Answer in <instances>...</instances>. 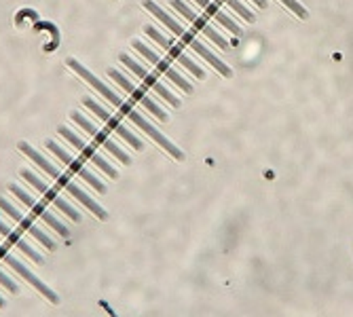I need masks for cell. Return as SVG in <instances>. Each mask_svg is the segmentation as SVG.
I'll list each match as a JSON object with an SVG mask.
<instances>
[{
    "label": "cell",
    "mask_w": 353,
    "mask_h": 317,
    "mask_svg": "<svg viewBox=\"0 0 353 317\" xmlns=\"http://www.w3.org/2000/svg\"><path fill=\"white\" fill-rule=\"evenodd\" d=\"M17 148H19V152H23V154L30 158L32 163H37V165H39V167H41L45 174H49V176H51V178H53V180H55V182H57L61 188H66L68 193H70V195H72V197H74L79 203H83V205H85V207H87L91 214H95V216H98L100 220H106V218H108L106 209H104L100 203H95V201H93V199H91L87 193H85V190H83L81 186H77V184H74V182H72L68 176H63V174H61V172H59V170L53 165V163H49V161H47V158H45V156H43L39 150H34V148H32L28 142H19V144H17Z\"/></svg>",
    "instance_id": "cell-1"
},
{
    "label": "cell",
    "mask_w": 353,
    "mask_h": 317,
    "mask_svg": "<svg viewBox=\"0 0 353 317\" xmlns=\"http://www.w3.org/2000/svg\"><path fill=\"white\" fill-rule=\"evenodd\" d=\"M142 5H144V9H146L148 13H152V15H154L159 21L165 23V25H168V28L174 32V34H176V37L182 41V43H186V45H188L192 51H195V53H199V55H201V57H203V59L210 63V66H214V68H216V70H218L222 76H227V79H231V76H233V72H231V68L227 66V63H224L222 59H218V57H216V55H214V53H212V51H210L205 45H201V43H199L195 37L190 34L188 30H184V28H182V25H180V23H178L174 17H172V15H168V13H165L161 7H159L157 3H152V0H144Z\"/></svg>",
    "instance_id": "cell-2"
},
{
    "label": "cell",
    "mask_w": 353,
    "mask_h": 317,
    "mask_svg": "<svg viewBox=\"0 0 353 317\" xmlns=\"http://www.w3.org/2000/svg\"><path fill=\"white\" fill-rule=\"evenodd\" d=\"M117 110H119V112H123V114H125L127 119H130L134 125H138L146 136H150V140H154V142H157L159 146H161L163 150H168L174 158H178V161H184V152H182L176 144H172V142L161 134V132L157 130V127H154L152 123H148V121H146V119H144V116H142V114L132 106V104H130V102L121 100V102H119V106H117Z\"/></svg>",
    "instance_id": "cell-3"
},
{
    "label": "cell",
    "mask_w": 353,
    "mask_h": 317,
    "mask_svg": "<svg viewBox=\"0 0 353 317\" xmlns=\"http://www.w3.org/2000/svg\"><path fill=\"white\" fill-rule=\"evenodd\" d=\"M106 72H108V76H110V79H112V81H114V83H117V85H119L121 89H125L127 93L132 95V98H134V102H138L140 106H144V108H146V110H148V112H150L152 116H157L159 121L168 123V112H165V110H163L161 106H159V104H157V102H154V100L150 98V95H148V91H146L148 87H146L144 83H142V85H134V83H132L130 79H127V76H125L123 72H119L117 68H108Z\"/></svg>",
    "instance_id": "cell-4"
},
{
    "label": "cell",
    "mask_w": 353,
    "mask_h": 317,
    "mask_svg": "<svg viewBox=\"0 0 353 317\" xmlns=\"http://www.w3.org/2000/svg\"><path fill=\"white\" fill-rule=\"evenodd\" d=\"M119 59H121V63H123V66L125 68H130L148 89H152L157 95H159V98H161V100H165L170 106H174V108H180V100L176 98V95L161 83V81H159L157 79V74L154 72H148L144 66H142V63L140 61H136L134 57H130V55H127V53H121L119 55Z\"/></svg>",
    "instance_id": "cell-5"
},
{
    "label": "cell",
    "mask_w": 353,
    "mask_h": 317,
    "mask_svg": "<svg viewBox=\"0 0 353 317\" xmlns=\"http://www.w3.org/2000/svg\"><path fill=\"white\" fill-rule=\"evenodd\" d=\"M45 148L49 150V152H53L57 158H59V161L63 163V165H66L72 174H77L79 178H83L91 188H95V190H98V193L100 195H104L106 193V184L102 182V180H98V178H95L81 161H79V158H74L70 152H66V150H63L55 140H45Z\"/></svg>",
    "instance_id": "cell-6"
},
{
    "label": "cell",
    "mask_w": 353,
    "mask_h": 317,
    "mask_svg": "<svg viewBox=\"0 0 353 317\" xmlns=\"http://www.w3.org/2000/svg\"><path fill=\"white\" fill-rule=\"evenodd\" d=\"M144 32H146V37H150L159 47H163V49L168 51V55H172V57L180 63L182 68H186L188 72H192V76H197L199 81H203V79H205V70H203V68H199L197 63L192 61V59H190V57H188V55H186V53H184V51H182V49H180L172 39L163 37L161 32H159L154 25H146V28H144Z\"/></svg>",
    "instance_id": "cell-7"
},
{
    "label": "cell",
    "mask_w": 353,
    "mask_h": 317,
    "mask_svg": "<svg viewBox=\"0 0 353 317\" xmlns=\"http://www.w3.org/2000/svg\"><path fill=\"white\" fill-rule=\"evenodd\" d=\"M57 132H59V136H61L63 140H68V142H70V144H72V146L83 154V156H87L95 167H100L106 176H110V178H114V180L119 178V172H117V170H114V167H112V165L106 161V158H104L98 150H95L91 144H87L81 136H77V134L70 130V127L59 125V130H57Z\"/></svg>",
    "instance_id": "cell-8"
},
{
    "label": "cell",
    "mask_w": 353,
    "mask_h": 317,
    "mask_svg": "<svg viewBox=\"0 0 353 317\" xmlns=\"http://www.w3.org/2000/svg\"><path fill=\"white\" fill-rule=\"evenodd\" d=\"M132 47H134L140 55H144V57L150 61V66H152L159 74L168 76V79H170L176 87H180L184 93H192V85H190V83H188V81H186V79H184V76H182L174 66H172V63H168V61H163L161 57H159L150 47H146L142 41H134V43H132Z\"/></svg>",
    "instance_id": "cell-9"
},
{
    "label": "cell",
    "mask_w": 353,
    "mask_h": 317,
    "mask_svg": "<svg viewBox=\"0 0 353 317\" xmlns=\"http://www.w3.org/2000/svg\"><path fill=\"white\" fill-rule=\"evenodd\" d=\"M9 190H11V193L26 205V207H30L32 212H34L43 222H45V225H49L53 231H57V235H61V237H70V229L66 227V225H61V222L41 203V201H37L34 197H32L30 193H26V190L21 188V186H17V184H9Z\"/></svg>",
    "instance_id": "cell-10"
},
{
    "label": "cell",
    "mask_w": 353,
    "mask_h": 317,
    "mask_svg": "<svg viewBox=\"0 0 353 317\" xmlns=\"http://www.w3.org/2000/svg\"><path fill=\"white\" fill-rule=\"evenodd\" d=\"M19 176H21L23 180H28V182H30L32 186H34V188L39 190V193L47 199V201H51L59 212H63V214H66V216H68L70 220H74V222H81V214H79V212H77L68 201H63V199L57 195V190H55V188H51V186H47V184H45V182L34 174V172L21 170V172H19Z\"/></svg>",
    "instance_id": "cell-11"
},
{
    "label": "cell",
    "mask_w": 353,
    "mask_h": 317,
    "mask_svg": "<svg viewBox=\"0 0 353 317\" xmlns=\"http://www.w3.org/2000/svg\"><path fill=\"white\" fill-rule=\"evenodd\" d=\"M70 119H72V121H74V123H77V125L81 127L83 132H87V134H89V136H91L93 140H95V144H102V146H104V148H106V150H108L110 154H114V156L119 158L121 163H125V165H130V163H132L130 154H127L125 150H121V148H119V146H117V144H114V142H112V140H110V138H108L106 134H104V132H100L98 127H95V125H93V123H91L89 119H85V116H83L81 112L72 110V112H70Z\"/></svg>",
    "instance_id": "cell-12"
},
{
    "label": "cell",
    "mask_w": 353,
    "mask_h": 317,
    "mask_svg": "<svg viewBox=\"0 0 353 317\" xmlns=\"http://www.w3.org/2000/svg\"><path fill=\"white\" fill-rule=\"evenodd\" d=\"M83 104H85V106H87V108H89L93 114H95V116H98L100 121H104V123L110 127V130H112L117 136H121V138H123L127 144L134 146V150H142V148H144L142 140H138V138H136V136H134L130 130H127V127H125V125H123V123H121L117 116H112V114H110L106 108H102V106H100L98 102H95V100H91V98H85V100H83Z\"/></svg>",
    "instance_id": "cell-13"
},
{
    "label": "cell",
    "mask_w": 353,
    "mask_h": 317,
    "mask_svg": "<svg viewBox=\"0 0 353 317\" xmlns=\"http://www.w3.org/2000/svg\"><path fill=\"white\" fill-rule=\"evenodd\" d=\"M170 5L184 17V19H188L192 25H195L199 32H201V34H205L214 45H218L220 49H229V43L227 41H224L220 34H218V32L210 25V21H208V17H201V15H197L195 11H192L186 3H184V0H170Z\"/></svg>",
    "instance_id": "cell-14"
},
{
    "label": "cell",
    "mask_w": 353,
    "mask_h": 317,
    "mask_svg": "<svg viewBox=\"0 0 353 317\" xmlns=\"http://www.w3.org/2000/svg\"><path fill=\"white\" fill-rule=\"evenodd\" d=\"M0 209H3L5 214H9V216H11V218L17 222V225H19V227L26 231V233H30V235L34 237L37 241H41V243H43V245L49 249V252H55V247H57V245H55V241H53V239H51V237H49L45 231H41V229H39V227H37L34 222H32L30 218H26V216H23V214H21V212H19V209H17L13 203H9L7 199L0 197Z\"/></svg>",
    "instance_id": "cell-15"
},
{
    "label": "cell",
    "mask_w": 353,
    "mask_h": 317,
    "mask_svg": "<svg viewBox=\"0 0 353 317\" xmlns=\"http://www.w3.org/2000/svg\"><path fill=\"white\" fill-rule=\"evenodd\" d=\"M3 258H5V263H7V265H9V267H11V269H13L17 275H21V277H23V279H26L30 285H34V288H37V290H39V292H41L45 298H49V303H53V305H57V303H59V296H57V294H55V292L49 288V285H47L45 281H41V279H39L34 273H32V271H30V269H28L23 263H19V260L13 256V254L5 252V254H3Z\"/></svg>",
    "instance_id": "cell-16"
},
{
    "label": "cell",
    "mask_w": 353,
    "mask_h": 317,
    "mask_svg": "<svg viewBox=\"0 0 353 317\" xmlns=\"http://www.w3.org/2000/svg\"><path fill=\"white\" fill-rule=\"evenodd\" d=\"M195 3L205 11V15L212 19V21H218L220 25H224L227 28L231 34H235V37H241V28L227 15V13H222L218 7H216V3H212V0H195Z\"/></svg>",
    "instance_id": "cell-17"
},
{
    "label": "cell",
    "mask_w": 353,
    "mask_h": 317,
    "mask_svg": "<svg viewBox=\"0 0 353 317\" xmlns=\"http://www.w3.org/2000/svg\"><path fill=\"white\" fill-rule=\"evenodd\" d=\"M0 235H5L7 239H9V243H13V245H17L19 247V252H23L26 254V256L30 258V260H34L37 265H43L45 263V258H43V254H39L34 247H32V245H28L17 233H13L7 225H5V222H0Z\"/></svg>",
    "instance_id": "cell-18"
},
{
    "label": "cell",
    "mask_w": 353,
    "mask_h": 317,
    "mask_svg": "<svg viewBox=\"0 0 353 317\" xmlns=\"http://www.w3.org/2000/svg\"><path fill=\"white\" fill-rule=\"evenodd\" d=\"M222 3H224V5H229V7H231V9H233L237 15H241V17H243L245 21H250V23L256 19V17H254V13H252V11H250V9H248L243 3H239V0H222Z\"/></svg>",
    "instance_id": "cell-19"
},
{
    "label": "cell",
    "mask_w": 353,
    "mask_h": 317,
    "mask_svg": "<svg viewBox=\"0 0 353 317\" xmlns=\"http://www.w3.org/2000/svg\"><path fill=\"white\" fill-rule=\"evenodd\" d=\"M281 3H283V5H285L288 9H290V11H292L294 15H299L301 19H307V17H309L307 9H305V7H303L301 3H296V0H281Z\"/></svg>",
    "instance_id": "cell-20"
},
{
    "label": "cell",
    "mask_w": 353,
    "mask_h": 317,
    "mask_svg": "<svg viewBox=\"0 0 353 317\" xmlns=\"http://www.w3.org/2000/svg\"><path fill=\"white\" fill-rule=\"evenodd\" d=\"M0 283H3L11 294H19V285H17L7 273H3V271H0Z\"/></svg>",
    "instance_id": "cell-21"
},
{
    "label": "cell",
    "mask_w": 353,
    "mask_h": 317,
    "mask_svg": "<svg viewBox=\"0 0 353 317\" xmlns=\"http://www.w3.org/2000/svg\"><path fill=\"white\" fill-rule=\"evenodd\" d=\"M252 3H254L256 7H261V9H267V0H252Z\"/></svg>",
    "instance_id": "cell-22"
},
{
    "label": "cell",
    "mask_w": 353,
    "mask_h": 317,
    "mask_svg": "<svg viewBox=\"0 0 353 317\" xmlns=\"http://www.w3.org/2000/svg\"><path fill=\"white\" fill-rule=\"evenodd\" d=\"M5 305H7V303H5V298H3V296H0V307H5Z\"/></svg>",
    "instance_id": "cell-23"
},
{
    "label": "cell",
    "mask_w": 353,
    "mask_h": 317,
    "mask_svg": "<svg viewBox=\"0 0 353 317\" xmlns=\"http://www.w3.org/2000/svg\"><path fill=\"white\" fill-rule=\"evenodd\" d=\"M5 252H7V249H5L3 245H0V256H3V254H5Z\"/></svg>",
    "instance_id": "cell-24"
}]
</instances>
